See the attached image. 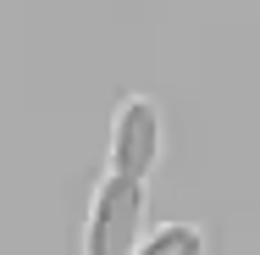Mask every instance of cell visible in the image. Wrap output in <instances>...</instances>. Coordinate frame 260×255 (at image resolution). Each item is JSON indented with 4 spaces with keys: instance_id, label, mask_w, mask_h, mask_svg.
Segmentation results:
<instances>
[{
    "instance_id": "obj_1",
    "label": "cell",
    "mask_w": 260,
    "mask_h": 255,
    "mask_svg": "<svg viewBox=\"0 0 260 255\" xmlns=\"http://www.w3.org/2000/svg\"><path fill=\"white\" fill-rule=\"evenodd\" d=\"M144 222V189L133 178H111L89 216V255H133Z\"/></svg>"
},
{
    "instance_id": "obj_2",
    "label": "cell",
    "mask_w": 260,
    "mask_h": 255,
    "mask_svg": "<svg viewBox=\"0 0 260 255\" xmlns=\"http://www.w3.org/2000/svg\"><path fill=\"white\" fill-rule=\"evenodd\" d=\"M150 161H155V111L139 100V105H127L122 111V128H116V178H144L150 172Z\"/></svg>"
},
{
    "instance_id": "obj_3",
    "label": "cell",
    "mask_w": 260,
    "mask_h": 255,
    "mask_svg": "<svg viewBox=\"0 0 260 255\" xmlns=\"http://www.w3.org/2000/svg\"><path fill=\"white\" fill-rule=\"evenodd\" d=\"M133 255H205V233H200V228H188V222H183V228H160L155 239H150V244H139Z\"/></svg>"
}]
</instances>
